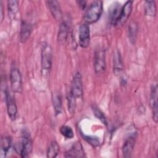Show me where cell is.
I'll use <instances>...</instances> for the list:
<instances>
[{"label": "cell", "instance_id": "ba28073f", "mask_svg": "<svg viewBox=\"0 0 158 158\" xmlns=\"http://www.w3.org/2000/svg\"><path fill=\"white\" fill-rule=\"evenodd\" d=\"M71 93L77 98H81L83 94L82 77L80 72H77L72 80Z\"/></svg>", "mask_w": 158, "mask_h": 158}, {"label": "cell", "instance_id": "52a82bcc", "mask_svg": "<svg viewBox=\"0 0 158 158\" xmlns=\"http://www.w3.org/2000/svg\"><path fill=\"white\" fill-rule=\"evenodd\" d=\"M79 45L82 48H86L90 43V30L88 24L84 23L79 27L78 30Z\"/></svg>", "mask_w": 158, "mask_h": 158}, {"label": "cell", "instance_id": "4fadbf2b", "mask_svg": "<svg viewBox=\"0 0 158 158\" xmlns=\"http://www.w3.org/2000/svg\"><path fill=\"white\" fill-rule=\"evenodd\" d=\"M135 143V136H130L125 141L122 147V154L124 157H130L131 156Z\"/></svg>", "mask_w": 158, "mask_h": 158}, {"label": "cell", "instance_id": "cb8c5ba5", "mask_svg": "<svg viewBox=\"0 0 158 158\" xmlns=\"http://www.w3.org/2000/svg\"><path fill=\"white\" fill-rule=\"evenodd\" d=\"M81 135L82 137L83 138V139L93 147L96 148V147H98L99 146L100 141L98 137L94 136H91V135H86L83 133L82 132H81Z\"/></svg>", "mask_w": 158, "mask_h": 158}, {"label": "cell", "instance_id": "f1b7e54d", "mask_svg": "<svg viewBox=\"0 0 158 158\" xmlns=\"http://www.w3.org/2000/svg\"><path fill=\"white\" fill-rule=\"evenodd\" d=\"M0 11H1V21L2 22L3 20V17H4V14H3V4L2 1H0Z\"/></svg>", "mask_w": 158, "mask_h": 158}, {"label": "cell", "instance_id": "d6986e66", "mask_svg": "<svg viewBox=\"0 0 158 158\" xmlns=\"http://www.w3.org/2000/svg\"><path fill=\"white\" fill-rule=\"evenodd\" d=\"M52 102L54 112L56 115H59L62 112V98L57 93L52 94Z\"/></svg>", "mask_w": 158, "mask_h": 158}, {"label": "cell", "instance_id": "3957f363", "mask_svg": "<svg viewBox=\"0 0 158 158\" xmlns=\"http://www.w3.org/2000/svg\"><path fill=\"white\" fill-rule=\"evenodd\" d=\"M14 149L22 157H27L31 154L33 149V144L28 132L25 131L23 133L21 143L16 145Z\"/></svg>", "mask_w": 158, "mask_h": 158}, {"label": "cell", "instance_id": "ac0fdd59", "mask_svg": "<svg viewBox=\"0 0 158 158\" xmlns=\"http://www.w3.org/2000/svg\"><path fill=\"white\" fill-rule=\"evenodd\" d=\"M19 1L16 0H9L7 1V14L9 18L13 20L19 12Z\"/></svg>", "mask_w": 158, "mask_h": 158}, {"label": "cell", "instance_id": "9a60e30c", "mask_svg": "<svg viewBox=\"0 0 158 158\" xmlns=\"http://www.w3.org/2000/svg\"><path fill=\"white\" fill-rule=\"evenodd\" d=\"M113 57V72L115 75H118L123 70V64L121 55L117 49L114 51Z\"/></svg>", "mask_w": 158, "mask_h": 158}, {"label": "cell", "instance_id": "6da1fadb", "mask_svg": "<svg viewBox=\"0 0 158 158\" xmlns=\"http://www.w3.org/2000/svg\"><path fill=\"white\" fill-rule=\"evenodd\" d=\"M103 5L101 1H93L85 12L83 19L86 23L91 24L97 22L102 13Z\"/></svg>", "mask_w": 158, "mask_h": 158}, {"label": "cell", "instance_id": "44dd1931", "mask_svg": "<svg viewBox=\"0 0 158 158\" xmlns=\"http://www.w3.org/2000/svg\"><path fill=\"white\" fill-rule=\"evenodd\" d=\"M59 152V146L56 141H52L51 142L48 150H47V157L48 158H54L57 157Z\"/></svg>", "mask_w": 158, "mask_h": 158}, {"label": "cell", "instance_id": "e0dca14e", "mask_svg": "<svg viewBox=\"0 0 158 158\" xmlns=\"http://www.w3.org/2000/svg\"><path fill=\"white\" fill-rule=\"evenodd\" d=\"M69 30V26L65 22H63L60 24L57 35V40L60 44H64L67 41Z\"/></svg>", "mask_w": 158, "mask_h": 158}, {"label": "cell", "instance_id": "9c48e42d", "mask_svg": "<svg viewBox=\"0 0 158 158\" xmlns=\"http://www.w3.org/2000/svg\"><path fill=\"white\" fill-rule=\"evenodd\" d=\"M133 3L132 1H127L122 6L120 17L115 24L116 27H120L127 22L132 11Z\"/></svg>", "mask_w": 158, "mask_h": 158}, {"label": "cell", "instance_id": "2e32d148", "mask_svg": "<svg viewBox=\"0 0 158 158\" xmlns=\"http://www.w3.org/2000/svg\"><path fill=\"white\" fill-rule=\"evenodd\" d=\"M31 29V25L29 23L25 21L22 22L20 31V41L21 43H24L28 39Z\"/></svg>", "mask_w": 158, "mask_h": 158}, {"label": "cell", "instance_id": "4316f807", "mask_svg": "<svg viewBox=\"0 0 158 158\" xmlns=\"http://www.w3.org/2000/svg\"><path fill=\"white\" fill-rule=\"evenodd\" d=\"M1 151L5 154V155L9 152L10 146H11V141L10 138L7 136L2 137L1 140Z\"/></svg>", "mask_w": 158, "mask_h": 158}, {"label": "cell", "instance_id": "277c9868", "mask_svg": "<svg viewBox=\"0 0 158 158\" xmlns=\"http://www.w3.org/2000/svg\"><path fill=\"white\" fill-rule=\"evenodd\" d=\"M10 81L12 91L15 93H20L22 90V78L20 72L15 66L10 69Z\"/></svg>", "mask_w": 158, "mask_h": 158}, {"label": "cell", "instance_id": "30bf717a", "mask_svg": "<svg viewBox=\"0 0 158 158\" xmlns=\"http://www.w3.org/2000/svg\"><path fill=\"white\" fill-rule=\"evenodd\" d=\"M5 98L9 117L11 120H14L17 114V108L14 98L8 91H6L5 92Z\"/></svg>", "mask_w": 158, "mask_h": 158}, {"label": "cell", "instance_id": "7402d4cb", "mask_svg": "<svg viewBox=\"0 0 158 158\" xmlns=\"http://www.w3.org/2000/svg\"><path fill=\"white\" fill-rule=\"evenodd\" d=\"M138 30V25L135 22H131L130 23L128 27V38L130 39V41L132 43H134L136 40Z\"/></svg>", "mask_w": 158, "mask_h": 158}, {"label": "cell", "instance_id": "7a4b0ae2", "mask_svg": "<svg viewBox=\"0 0 158 158\" xmlns=\"http://www.w3.org/2000/svg\"><path fill=\"white\" fill-rule=\"evenodd\" d=\"M41 74L43 77H46L49 76L52 66V48L51 46L44 43L41 48Z\"/></svg>", "mask_w": 158, "mask_h": 158}, {"label": "cell", "instance_id": "d4e9b609", "mask_svg": "<svg viewBox=\"0 0 158 158\" xmlns=\"http://www.w3.org/2000/svg\"><path fill=\"white\" fill-rule=\"evenodd\" d=\"M91 108H92L93 112L95 117L98 119H99L103 124L107 125V119H106L104 113L98 107H96L95 106H93Z\"/></svg>", "mask_w": 158, "mask_h": 158}, {"label": "cell", "instance_id": "5bb4252c", "mask_svg": "<svg viewBox=\"0 0 158 158\" xmlns=\"http://www.w3.org/2000/svg\"><path fill=\"white\" fill-rule=\"evenodd\" d=\"M46 2L54 18L57 21H60L62 19V14L59 2L57 1H48Z\"/></svg>", "mask_w": 158, "mask_h": 158}, {"label": "cell", "instance_id": "603a6c76", "mask_svg": "<svg viewBox=\"0 0 158 158\" xmlns=\"http://www.w3.org/2000/svg\"><path fill=\"white\" fill-rule=\"evenodd\" d=\"M67 108L70 114H73L76 109V98L70 91L67 96Z\"/></svg>", "mask_w": 158, "mask_h": 158}, {"label": "cell", "instance_id": "ffe728a7", "mask_svg": "<svg viewBox=\"0 0 158 158\" xmlns=\"http://www.w3.org/2000/svg\"><path fill=\"white\" fill-rule=\"evenodd\" d=\"M144 12L148 16L154 17L156 14V5L154 1H146L144 4Z\"/></svg>", "mask_w": 158, "mask_h": 158}, {"label": "cell", "instance_id": "5b68a950", "mask_svg": "<svg viewBox=\"0 0 158 158\" xmlns=\"http://www.w3.org/2000/svg\"><path fill=\"white\" fill-rule=\"evenodd\" d=\"M157 85H152L149 96V105L152 111V117L155 123L158 120V101H157Z\"/></svg>", "mask_w": 158, "mask_h": 158}, {"label": "cell", "instance_id": "83f0119b", "mask_svg": "<svg viewBox=\"0 0 158 158\" xmlns=\"http://www.w3.org/2000/svg\"><path fill=\"white\" fill-rule=\"evenodd\" d=\"M86 2L85 1H80L78 2L79 6H80V7L81 9H85V7H86Z\"/></svg>", "mask_w": 158, "mask_h": 158}, {"label": "cell", "instance_id": "484cf974", "mask_svg": "<svg viewBox=\"0 0 158 158\" xmlns=\"http://www.w3.org/2000/svg\"><path fill=\"white\" fill-rule=\"evenodd\" d=\"M60 132L61 135L67 139H72L74 136V133L72 128L67 125H62L60 128Z\"/></svg>", "mask_w": 158, "mask_h": 158}, {"label": "cell", "instance_id": "8fae6325", "mask_svg": "<svg viewBox=\"0 0 158 158\" xmlns=\"http://www.w3.org/2000/svg\"><path fill=\"white\" fill-rule=\"evenodd\" d=\"M111 5L112 6L109 9V21L112 25L115 26V24L120 17L122 6L118 2H114Z\"/></svg>", "mask_w": 158, "mask_h": 158}, {"label": "cell", "instance_id": "8992f818", "mask_svg": "<svg viewBox=\"0 0 158 158\" xmlns=\"http://www.w3.org/2000/svg\"><path fill=\"white\" fill-rule=\"evenodd\" d=\"M94 69L96 75L102 74L106 69L105 51L102 49H98L95 52L94 58Z\"/></svg>", "mask_w": 158, "mask_h": 158}, {"label": "cell", "instance_id": "7c38bea8", "mask_svg": "<svg viewBox=\"0 0 158 158\" xmlns=\"http://www.w3.org/2000/svg\"><path fill=\"white\" fill-rule=\"evenodd\" d=\"M85 153L80 142L75 143L70 149L64 154L65 157H84Z\"/></svg>", "mask_w": 158, "mask_h": 158}]
</instances>
